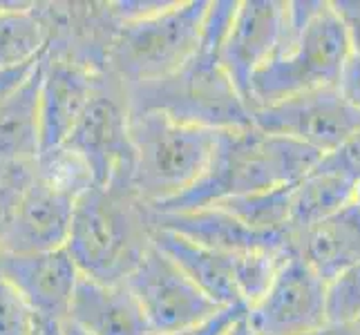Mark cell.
<instances>
[{
  "mask_svg": "<svg viewBox=\"0 0 360 335\" xmlns=\"http://www.w3.org/2000/svg\"><path fill=\"white\" fill-rule=\"evenodd\" d=\"M153 226L226 255L291 246V232L287 228L278 232H257L217 206L177 210V213H153Z\"/></svg>",
  "mask_w": 360,
  "mask_h": 335,
  "instance_id": "2e32d148",
  "label": "cell"
},
{
  "mask_svg": "<svg viewBox=\"0 0 360 335\" xmlns=\"http://www.w3.org/2000/svg\"><path fill=\"white\" fill-rule=\"evenodd\" d=\"M325 289L316 270L300 255L291 253L259 300L248 306L246 320L255 335H307L322 324Z\"/></svg>",
  "mask_w": 360,
  "mask_h": 335,
  "instance_id": "30bf717a",
  "label": "cell"
},
{
  "mask_svg": "<svg viewBox=\"0 0 360 335\" xmlns=\"http://www.w3.org/2000/svg\"><path fill=\"white\" fill-rule=\"evenodd\" d=\"M284 9L287 3L280 0H244L238 5L224 45L219 49V65L224 67L246 105L251 79L278 49Z\"/></svg>",
  "mask_w": 360,
  "mask_h": 335,
  "instance_id": "4fadbf2b",
  "label": "cell"
},
{
  "mask_svg": "<svg viewBox=\"0 0 360 335\" xmlns=\"http://www.w3.org/2000/svg\"><path fill=\"white\" fill-rule=\"evenodd\" d=\"M153 244L217 306L244 304L235 282V255L217 253L164 228H153Z\"/></svg>",
  "mask_w": 360,
  "mask_h": 335,
  "instance_id": "d6986e66",
  "label": "cell"
},
{
  "mask_svg": "<svg viewBox=\"0 0 360 335\" xmlns=\"http://www.w3.org/2000/svg\"><path fill=\"white\" fill-rule=\"evenodd\" d=\"M331 7L345 25L352 54L360 56V0H336Z\"/></svg>",
  "mask_w": 360,
  "mask_h": 335,
  "instance_id": "83f0119b",
  "label": "cell"
},
{
  "mask_svg": "<svg viewBox=\"0 0 360 335\" xmlns=\"http://www.w3.org/2000/svg\"><path fill=\"white\" fill-rule=\"evenodd\" d=\"M123 92L130 112H159L186 126L217 132L251 126V110L224 67L200 52L170 77L130 85Z\"/></svg>",
  "mask_w": 360,
  "mask_h": 335,
  "instance_id": "8992f818",
  "label": "cell"
},
{
  "mask_svg": "<svg viewBox=\"0 0 360 335\" xmlns=\"http://www.w3.org/2000/svg\"><path fill=\"white\" fill-rule=\"evenodd\" d=\"M325 315L329 324L360 322V264L347 268L325 289Z\"/></svg>",
  "mask_w": 360,
  "mask_h": 335,
  "instance_id": "603a6c76",
  "label": "cell"
},
{
  "mask_svg": "<svg viewBox=\"0 0 360 335\" xmlns=\"http://www.w3.org/2000/svg\"><path fill=\"white\" fill-rule=\"evenodd\" d=\"M36 335H41V327H39V333H36Z\"/></svg>",
  "mask_w": 360,
  "mask_h": 335,
  "instance_id": "e575fe53",
  "label": "cell"
},
{
  "mask_svg": "<svg viewBox=\"0 0 360 335\" xmlns=\"http://www.w3.org/2000/svg\"><path fill=\"white\" fill-rule=\"evenodd\" d=\"M316 168L338 172V175H345V177L358 181L360 179V130L352 136V139H347L338 150L322 157Z\"/></svg>",
  "mask_w": 360,
  "mask_h": 335,
  "instance_id": "484cf974",
  "label": "cell"
},
{
  "mask_svg": "<svg viewBox=\"0 0 360 335\" xmlns=\"http://www.w3.org/2000/svg\"><path fill=\"white\" fill-rule=\"evenodd\" d=\"M206 7V0L164 3L141 18L119 22L103 74L121 88L170 77L197 54Z\"/></svg>",
  "mask_w": 360,
  "mask_h": 335,
  "instance_id": "5b68a950",
  "label": "cell"
},
{
  "mask_svg": "<svg viewBox=\"0 0 360 335\" xmlns=\"http://www.w3.org/2000/svg\"><path fill=\"white\" fill-rule=\"evenodd\" d=\"M219 132L159 112H130V185L136 197L159 210L191 190L210 164Z\"/></svg>",
  "mask_w": 360,
  "mask_h": 335,
  "instance_id": "3957f363",
  "label": "cell"
},
{
  "mask_svg": "<svg viewBox=\"0 0 360 335\" xmlns=\"http://www.w3.org/2000/svg\"><path fill=\"white\" fill-rule=\"evenodd\" d=\"M226 335H255V331L251 329V324H248V320L246 315L242 320H238L235 324L226 331Z\"/></svg>",
  "mask_w": 360,
  "mask_h": 335,
  "instance_id": "4dcf8cb0",
  "label": "cell"
},
{
  "mask_svg": "<svg viewBox=\"0 0 360 335\" xmlns=\"http://www.w3.org/2000/svg\"><path fill=\"white\" fill-rule=\"evenodd\" d=\"M322 155L287 136L264 134L253 126L221 130L206 172L191 190L153 213H177L213 206L229 197L293 185L311 175Z\"/></svg>",
  "mask_w": 360,
  "mask_h": 335,
  "instance_id": "7a4b0ae2",
  "label": "cell"
},
{
  "mask_svg": "<svg viewBox=\"0 0 360 335\" xmlns=\"http://www.w3.org/2000/svg\"><path fill=\"white\" fill-rule=\"evenodd\" d=\"M291 246L322 282H331L360 264V208L349 204L314 226L291 232Z\"/></svg>",
  "mask_w": 360,
  "mask_h": 335,
  "instance_id": "ac0fdd59",
  "label": "cell"
},
{
  "mask_svg": "<svg viewBox=\"0 0 360 335\" xmlns=\"http://www.w3.org/2000/svg\"><path fill=\"white\" fill-rule=\"evenodd\" d=\"M352 56L345 25L331 3H320L297 32H282L276 54L255 72L248 88V107L280 103L295 94L336 88Z\"/></svg>",
  "mask_w": 360,
  "mask_h": 335,
  "instance_id": "277c9868",
  "label": "cell"
},
{
  "mask_svg": "<svg viewBox=\"0 0 360 335\" xmlns=\"http://www.w3.org/2000/svg\"><path fill=\"white\" fill-rule=\"evenodd\" d=\"M41 335H60L58 322H41Z\"/></svg>",
  "mask_w": 360,
  "mask_h": 335,
  "instance_id": "1f68e13d",
  "label": "cell"
},
{
  "mask_svg": "<svg viewBox=\"0 0 360 335\" xmlns=\"http://www.w3.org/2000/svg\"><path fill=\"white\" fill-rule=\"evenodd\" d=\"M358 327H360V322H358Z\"/></svg>",
  "mask_w": 360,
  "mask_h": 335,
  "instance_id": "d590c367",
  "label": "cell"
},
{
  "mask_svg": "<svg viewBox=\"0 0 360 335\" xmlns=\"http://www.w3.org/2000/svg\"><path fill=\"white\" fill-rule=\"evenodd\" d=\"M32 179L34 161H14L0 157V228Z\"/></svg>",
  "mask_w": 360,
  "mask_h": 335,
  "instance_id": "d4e9b609",
  "label": "cell"
},
{
  "mask_svg": "<svg viewBox=\"0 0 360 335\" xmlns=\"http://www.w3.org/2000/svg\"><path fill=\"white\" fill-rule=\"evenodd\" d=\"M63 147L83 161L94 185L130 175V107L126 92L108 74L101 77Z\"/></svg>",
  "mask_w": 360,
  "mask_h": 335,
  "instance_id": "52a82bcc",
  "label": "cell"
},
{
  "mask_svg": "<svg viewBox=\"0 0 360 335\" xmlns=\"http://www.w3.org/2000/svg\"><path fill=\"white\" fill-rule=\"evenodd\" d=\"M0 277L32 308L39 322H63L81 280L68 248L47 253H0Z\"/></svg>",
  "mask_w": 360,
  "mask_h": 335,
  "instance_id": "7c38bea8",
  "label": "cell"
},
{
  "mask_svg": "<svg viewBox=\"0 0 360 335\" xmlns=\"http://www.w3.org/2000/svg\"><path fill=\"white\" fill-rule=\"evenodd\" d=\"M123 284L139 302L153 335L175 333L221 308L208 300L155 244H150Z\"/></svg>",
  "mask_w": 360,
  "mask_h": 335,
  "instance_id": "9c48e42d",
  "label": "cell"
},
{
  "mask_svg": "<svg viewBox=\"0 0 360 335\" xmlns=\"http://www.w3.org/2000/svg\"><path fill=\"white\" fill-rule=\"evenodd\" d=\"M251 126L264 134L300 141L325 157L360 130V110L347 103L338 88H320L255 110Z\"/></svg>",
  "mask_w": 360,
  "mask_h": 335,
  "instance_id": "ba28073f",
  "label": "cell"
},
{
  "mask_svg": "<svg viewBox=\"0 0 360 335\" xmlns=\"http://www.w3.org/2000/svg\"><path fill=\"white\" fill-rule=\"evenodd\" d=\"M65 320L88 335H153L126 284L79 280Z\"/></svg>",
  "mask_w": 360,
  "mask_h": 335,
  "instance_id": "e0dca14e",
  "label": "cell"
},
{
  "mask_svg": "<svg viewBox=\"0 0 360 335\" xmlns=\"http://www.w3.org/2000/svg\"><path fill=\"white\" fill-rule=\"evenodd\" d=\"M246 313H248V306H244V304L221 306L219 311H215L213 315H208L206 320L195 322V324L179 329L175 333H168V335H226V331L238 320H242Z\"/></svg>",
  "mask_w": 360,
  "mask_h": 335,
  "instance_id": "4316f807",
  "label": "cell"
},
{
  "mask_svg": "<svg viewBox=\"0 0 360 335\" xmlns=\"http://www.w3.org/2000/svg\"><path fill=\"white\" fill-rule=\"evenodd\" d=\"M336 88L345 96L347 103L354 105L356 110H360V56L352 54L349 58H347Z\"/></svg>",
  "mask_w": 360,
  "mask_h": 335,
  "instance_id": "f1b7e54d",
  "label": "cell"
},
{
  "mask_svg": "<svg viewBox=\"0 0 360 335\" xmlns=\"http://www.w3.org/2000/svg\"><path fill=\"white\" fill-rule=\"evenodd\" d=\"M103 72H94L83 63L43 54L41 79V152L60 147L77 126L85 105L101 83Z\"/></svg>",
  "mask_w": 360,
  "mask_h": 335,
  "instance_id": "5bb4252c",
  "label": "cell"
},
{
  "mask_svg": "<svg viewBox=\"0 0 360 335\" xmlns=\"http://www.w3.org/2000/svg\"><path fill=\"white\" fill-rule=\"evenodd\" d=\"M153 228V210L126 175L79 197L65 248L83 277L123 284L150 248Z\"/></svg>",
  "mask_w": 360,
  "mask_h": 335,
  "instance_id": "6da1fadb",
  "label": "cell"
},
{
  "mask_svg": "<svg viewBox=\"0 0 360 335\" xmlns=\"http://www.w3.org/2000/svg\"><path fill=\"white\" fill-rule=\"evenodd\" d=\"M49 45L45 9L0 5V70L22 67L39 60Z\"/></svg>",
  "mask_w": 360,
  "mask_h": 335,
  "instance_id": "44dd1931",
  "label": "cell"
},
{
  "mask_svg": "<svg viewBox=\"0 0 360 335\" xmlns=\"http://www.w3.org/2000/svg\"><path fill=\"white\" fill-rule=\"evenodd\" d=\"M293 185H280V188H273V190L229 197V199L217 202L213 206L226 210L229 215L240 219L244 226H248L251 230L278 232L287 228V223H289Z\"/></svg>",
  "mask_w": 360,
  "mask_h": 335,
  "instance_id": "7402d4cb",
  "label": "cell"
},
{
  "mask_svg": "<svg viewBox=\"0 0 360 335\" xmlns=\"http://www.w3.org/2000/svg\"><path fill=\"white\" fill-rule=\"evenodd\" d=\"M58 327H60V335H88V333H83L81 329H77L74 324H70L68 320L58 322Z\"/></svg>",
  "mask_w": 360,
  "mask_h": 335,
  "instance_id": "d6a6232c",
  "label": "cell"
},
{
  "mask_svg": "<svg viewBox=\"0 0 360 335\" xmlns=\"http://www.w3.org/2000/svg\"><path fill=\"white\" fill-rule=\"evenodd\" d=\"M354 204L360 208V179L356 181V192H354Z\"/></svg>",
  "mask_w": 360,
  "mask_h": 335,
  "instance_id": "836d02e7",
  "label": "cell"
},
{
  "mask_svg": "<svg viewBox=\"0 0 360 335\" xmlns=\"http://www.w3.org/2000/svg\"><path fill=\"white\" fill-rule=\"evenodd\" d=\"M41 79L43 56L0 70V157L36 161L41 155Z\"/></svg>",
  "mask_w": 360,
  "mask_h": 335,
  "instance_id": "9a60e30c",
  "label": "cell"
},
{
  "mask_svg": "<svg viewBox=\"0 0 360 335\" xmlns=\"http://www.w3.org/2000/svg\"><path fill=\"white\" fill-rule=\"evenodd\" d=\"M356 181L338 172L316 168L311 175L293 185L291 215L287 230L300 232L314 223L336 215L345 206L354 204Z\"/></svg>",
  "mask_w": 360,
  "mask_h": 335,
  "instance_id": "ffe728a7",
  "label": "cell"
},
{
  "mask_svg": "<svg viewBox=\"0 0 360 335\" xmlns=\"http://www.w3.org/2000/svg\"><path fill=\"white\" fill-rule=\"evenodd\" d=\"M79 197L36 177L0 228V253L27 255L65 248Z\"/></svg>",
  "mask_w": 360,
  "mask_h": 335,
  "instance_id": "8fae6325",
  "label": "cell"
},
{
  "mask_svg": "<svg viewBox=\"0 0 360 335\" xmlns=\"http://www.w3.org/2000/svg\"><path fill=\"white\" fill-rule=\"evenodd\" d=\"M307 335H360V327L356 324H322L320 329L307 333Z\"/></svg>",
  "mask_w": 360,
  "mask_h": 335,
  "instance_id": "f546056e",
  "label": "cell"
},
{
  "mask_svg": "<svg viewBox=\"0 0 360 335\" xmlns=\"http://www.w3.org/2000/svg\"><path fill=\"white\" fill-rule=\"evenodd\" d=\"M39 324L22 297L0 277V335H36Z\"/></svg>",
  "mask_w": 360,
  "mask_h": 335,
  "instance_id": "cb8c5ba5",
  "label": "cell"
}]
</instances>
